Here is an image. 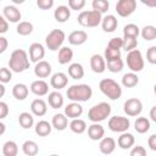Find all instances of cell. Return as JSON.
Wrapping results in <instances>:
<instances>
[{
  "label": "cell",
  "mask_w": 156,
  "mask_h": 156,
  "mask_svg": "<svg viewBox=\"0 0 156 156\" xmlns=\"http://www.w3.org/2000/svg\"><path fill=\"white\" fill-rule=\"evenodd\" d=\"M139 83V77L135 72H128L122 77V85L124 88H133Z\"/></svg>",
  "instance_id": "obj_34"
},
{
  "label": "cell",
  "mask_w": 156,
  "mask_h": 156,
  "mask_svg": "<svg viewBox=\"0 0 156 156\" xmlns=\"http://www.w3.org/2000/svg\"><path fill=\"white\" fill-rule=\"evenodd\" d=\"M63 102H65V99L62 96V94L57 90L55 91H51L49 93V96H48V104L52 107V108H60L63 106Z\"/></svg>",
  "instance_id": "obj_27"
},
{
  "label": "cell",
  "mask_w": 156,
  "mask_h": 156,
  "mask_svg": "<svg viewBox=\"0 0 156 156\" xmlns=\"http://www.w3.org/2000/svg\"><path fill=\"white\" fill-rule=\"evenodd\" d=\"M150 119L152 122H156V106H152L150 110Z\"/></svg>",
  "instance_id": "obj_55"
},
{
  "label": "cell",
  "mask_w": 156,
  "mask_h": 156,
  "mask_svg": "<svg viewBox=\"0 0 156 156\" xmlns=\"http://www.w3.org/2000/svg\"><path fill=\"white\" fill-rule=\"evenodd\" d=\"M16 30H17V33H18L20 35H23V37L29 35V34H32V32H33V24H32L30 22H27V21L18 22V24H17V27H16Z\"/></svg>",
  "instance_id": "obj_39"
},
{
  "label": "cell",
  "mask_w": 156,
  "mask_h": 156,
  "mask_svg": "<svg viewBox=\"0 0 156 156\" xmlns=\"http://www.w3.org/2000/svg\"><path fill=\"white\" fill-rule=\"evenodd\" d=\"M150 127H151L150 121L146 117H138L134 122V129L139 134H145L146 132L150 130Z\"/></svg>",
  "instance_id": "obj_30"
},
{
  "label": "cell",
  "mask_w": 156,
  "mask_h": 156,
  "mask_svg": "<svg viewBox=\"0 0 156 156\" xmlns=\"http://www.w3.org/2000/svg\"><path fill=\"white\" fill-rule=\"evenodd\" d=\"M51 129H52V126L48 122V121H39L35 123V127H34V130H35V134L39 135V136H46L51 133Z\"/></svg>",
  "instance_id": "obj_29"
},
{
  "label": "cell",
  "mask_w": 156,
  "mask_h": 156,
  "mask_svg": "<svg viewBox=\"0 0 156 156\" xmlns=\"http://www.w3.org/2000/svg\"><path fill=\"white\" fill-rule=\"evenodd\" d=\"M18 154V145L13 140H7L2 145V155L4 156H16Z\"/></svg>",
  "instance_id": "obj_36"
},
{
  "label": "cell",
  "mask_w": 156,
  "mask_h": 156,
  "mask_svg": "<svg viewBox=\"0 0 156 156\" xmlns=\"http://www.w3.org/2000/svg\"><path fill=\"white\" fill-rule=\"evenodd\" d=\"M147 145L152 151H156V134H151L147 139Z\"/></svg>",
  "instance_id": "obj_52"
},
{
  "label": "cell",
  "mask_w": 156,
  "mask_h": 156,
  "mask_svg": "<svg viewBox=\"0 0 156 156\" xmlns=\"http://www.w3.org/2000/svg\"><path fill=\"white\" fill-rule=\"evenodd\" d=\"M140 2L147 7H156V0H140Z\"/></svg>",
  "instance_id": "obj_54"
},
{
  "label": "cell",
  "mask_w": 156,
  "mask_h": 156,
  "mask_svg": "<svg viewBox=\"0 0 156 156\" xmlns=\"http://www.w3.org/2000/svg\"><path fill=\"white\" fill-rule=\"evenodd\" d=\"M22 151L27 156H35L39 152V146L34 140H26L22 144Z\"/></svg>",
  "instance_id": "obj_33"
},
{
  "label": "cell",
  "mask_w": 156,
  "mask_h": 156,
  "mask_svg": "<svg viewBox=\"0 0 156 156\" xmlns=\"http://www.w3.org/2000/svg\"><path fill=\"white\" fill-rule=\"evenodd\" d=\"M122 45H123V39H122V38H118V37H115V38L110 39V41H108V44H107V48L121 50V49H122Z\"/></svg>",
  "instance_id": "obj_46"
},
{
  "label": "cell",
  "mask_w": 156,
  "mask_h": 156,
  "mask_svg": "<svg viewBox=\"0 0 156 156\" xmlns=\"http://www.w3.org/2000/svg\"><path fill=\"white\" fill-rule=\"evenodd\" d=\"M29 61L32 62H38L44 58L45 56V49L43 44L40 43H33L29 45Z\"/></svg>",
  "instance_id": "obj_13"
},
{
  "label": "cell",
  "mask_w": 156,
  "mask_h": 156,
  "mask_svg": "<svg viewBox=\"0 0 156 156\" xmlns=\"http://www.w3.org/2000/svg\"><path fill=\"white\" fill-rule=\"evenodd\" d=\"M73 58V50L68 46H61L58 49V55H57V61L60 65H67L72 61Z\"/></svg>",
  "instance_id": "obj_26"
},
{
  "label": "cell",
  "mask_w": 156,
  "mask_h": 156,
  "mask_svg": "<svg viewBox=\"0 0 156 156\" xmlns=\"http://www.w3.org/2000/svg\"><path fill=\"white\" fill-rule=\"evenodd\" d=\"M140 34V28L134 24V23H128L124 26L123 28V35L124 37H133V38H138V35Z\"/></svg>",
  "instance_id": "obj_40"
},
{
  "label": "cell",
  "mask_w": 156,
  "mask_h": 156,
  "mask_svg": "<svg viewBox=\"0 0 156 156\" xmlns=\"http://www.w3.org/2000/svg\"><path fill=\"white\" fill-rule=\"evenodd\" d=\"M82 113H83V106L77 101H72L65 107V115L67 118H71V119L78 118L82 116Z\"/></svg>",
  "instance_id": "obj_17"
},
{
  "label": "cell",
  "mask_w": 156,
  "mask_h": 156,
  "mask_svg": "<svg viewBox=\"0 0 156 156\" xmlns=\"http://www.w3.org/2000/svg\"><path fill=\"white\" fill-rule=\"evenodd\" d=\"M123 111L127 116H130V117H136L141 113L143 111V102L136 99V98H132V99H128L124 105H123Z\"/></svg>",
  "instance_id": "obj_10"
},
{
  "label": "cell",
  "mask_w": 156,
  "mask_h": 156,
  "mask_svg": "<svg viewBox=\"0 0 156 156\" xmlns=\"http://www.w3.org/2000/svg\"><path fill=\"white\" fill-rule=\"evenodd\" d=\"M54 17L58 23H65L71 17V9L65 5H60L54 11Z\"/></svg>",
  "instance_id": "obj_24"
},
{
  "label": "cell",
  "mask_w": 156,
  "mask_h": 156,
  "mask_svg": "<svg viewBox=\"0 0 156 156\" xmlns=\"http://www.w3.org/2000/svg\"><path fill=\"white\" fill-rule=\"evenodd\" d=\"M30 111L34 116L41 117L48 112V105L43 99H34L30 104Z\"/></svg>",
  "instance_id": "obj_21"
},
{
  "label": "cell",
  "mask_w": 156,
  "mask_h": 156,
  "mask_svg": "<svg viewBox=\"0 0 156 156\" xmlns=\"http://www.w3.org/2000/svg\"><path fill=\"white\" fill-rule=\"evenodd\" d=\"M102 20V13L95 11V10H89V11H82L78 15V23L82 27H88V28H93V27H98L101 23Z\"/></svg>",
  "instance_id": "obj_5"
},
{
  "label": "cell",
  "mask_w": 156,
  "mask_h": 156,
  "mask_svg": "<svg viewBox=\"0 0 156 156\" xmlns=\"http://www.w3.org/2000/svg\"><path fill=\"white\" fill-rule=\"evenodd\" d=\"M51 126L56 130L62 132L68 127V118L66 117L65 113H55L51 119Z\"/></svg>",
  "instance_id": "obj_22"
},
{
  "label": "cell",
  "mask_w": 156,
  "mask_h": 156,
  "mask_svg": "<svg viewBox=\"0 0 156 156\" xmlns=\"http://www.w3.org/2000/svg\"><path fill=\"white\" fill-rule=\"evenodd\" d=\"M18 123L23 129H29L34 124V117L29 112H22L18 116Z\"/></svg>",
  "instance_id": "obj_35"
},
{
  "label": "cell",
  "mask_w": 156,
  "mask_h": 156,
  "mask_svg": "<svg viewBox=\"0 0 156 156\" xmlns=\"http://www.w3.org/2000/svg\"><path fill=\"white\" fill-rule=\"evenodd\" d=\"M88 40V34L85 30H73L68 35V43L71 45H82Z\"/></svg>",
  "instance_id": "obj_25"
},
{
  "label": "cell",
  "mask_w": 156,
  "mask_h": 156,
  "mask_svg": "<svg viewBox=\"0 0 156 156\" xmlns=\"http://www.w3.org/2000/svg\"><path fill=\"white\" fill-rule=\"evenodd\" d=\"M30 91L37 96H44L49 93V84L44 79H37L30 84Z\"/></svg>",
  "instance_id": "obj_16"
},
{
  "label": "cell",
  "mask_w": 156,
  "mask_h": 156,
  "mask_svg": "<svg viewBox=\"0 0 156 156\" xmlns=\"http://www.w3.org/2000/svg\"><path fill=\"white\" fill-rule=\"evenodd\" d=\"M130 156H145L146 155V150L144 146L136 145V146H132L130 147Z\"/></svg>",
  "instance_id": "obj_48"
},
{
  "label": "cell",
  "mask_w": 156,
  "mask_h": 156,
  "mask_svg": "<svg viewBox=\"0 0 156 156\" xmlns=\"http://www.w3.org/2000/svg\"><path fill=\"white\" fill-rule=\"evenodd\" d=\"M91 6H93V10H95L100 13H105V12H107V10L110 7V2H108V0H93Z\"/></svg>",
  "instance_id": "obj_41"
},
{
  "label": "cell",
  "mask_w": 156,
  "mask_h": 156,
  "mask_svg": "<svg viewBox=\"0 0 156 156\" xmlns=\"http://www.w3.org/2000/svg\"><path fill=\"white\" fill-rule=\"evenodd\" d=\"M134 141H135V139H134V135L133 134H130L128 132H123L118 136L117 144H118V146L122 150H128V149H130L134 145Z\"/></svg>",
  "instance_id": "obj_23"
},
{
  "label": "cell",
  "mask_w": 156,
  "mask_h": 156,
  "mask_svg": "<svg viewBox=\"0 0 156 156\" xmlns=\"http://www.w3.org/2000/svg\"><path fill=\"white\" fill-rule=\"evenodd\" d=\"M144 58L141 55V51L138 49H133L128 51L127 54V66L130 69V72H140L144 68Z\"/></svg>",
  "instance_id": "obj_7"
},
{
  "label": "cell",
  "mask_w": 156,
  "mask_h": 156,
  "mask_svg": "<svg viewBox=\"0 0 156 156\" xmlns=\"http://www.w3.org/2000/svg\"><path fill=\"white\" fill-rule=\"evenodd\" d=\"M37 6L41 10H50L54 6V0H37Z\"/></svg>",
  "instance_id": "obj_49"
},
{
  "label": "cell",
  "mask_w": 156,
  "mask_h": 156,
  "mask_svg": "<svg viewBox=\"0 0 156 156\" xmlns=\"http://www.w3.org/2000/svg\"><path fill=\"white\" fill-rule=\"evenodd\" d=\"M146 60L151 65H156V46H150L146 51Z\"/></svg>",
  "instance_id": "obj_47"
},
{
  "label": "cell",
  "mask_w": 156,
  "mask_h": 156,
  "mask_svg": "<svg viewBox=\"0 0 156 156\" xmlns=\"http://www.w3.org/2000/svg\"><path fill=\"white\" fill-rule=\"evenodd\" d=\"M7 46H9V41H7V39H6L5 37H0V54L5 52L6 49H7Z\"/></svg>",
  "instance_id": "obj_53"
},
{
  "label": "cell",
  "mask_w": 156,
  "mask_h": 156,
  "mask_svg": "<svg viewBox=\"0 0 156 156\" xmlns=\"http://www.w3.org/2000/svg\"><path fill=\"white\" fill-rule=\"evenodd\" d=\"M0 1H1V0H0Z\"/></svg>",
  "instance_id": "obj_59"
},
{
  "label": "cell",
  "mask_w": 156,
  "mask_h": 156,
  "mask_svg": "<svg viewBox=\"0 0 156 156\" xmlns=\"http://www.w3.org/2000/svg\"><path fill=\"white\" fill-rule=\"evenodd\" d=\"M5 93H6L5 85H4V83H0V98H2L5 95Z\"/></svg>",
  "instance_id": "obj_56"
},
{
  "label": "cell",
  "mask_w": 156,
  "mask_h": 156,
  "mask_svg": "<svg viewBox=\"0 0 156 156\" xmlns=\"http://www.w3.org/2000/svg\"><path fill=\"white\" fill-rule=\"evenodd\" d=\"M5 130H6V126L2 122H0V135H2L5 133Z\"/></svg>",
  "instance_id": "obj_57"
},
{
  "label": "cell",
  "mask_w": 156,
  "mask_h": 156,
  "mask_svg": "<svg viewBox=\"0 0 156 156\" xmlns=\"http://www.w3.org/2000/svg\"><path fill=\"white\" fill-rule=\"evenodd\" d=\"M67 84H68V77L63 72H56L50 78V85L55 90H61V89L66 88Z\"/></svg>",
  "instance_id": "obj_12"
},
{
  "label": "cell",
  "mask_w": 156,
  "mask_h": 156,
  "mask_svg": "<svg viewBox=\"0 0 156 156\" xmlns=\"http://www.w3.org/2000/svg\"><path fill=\"white\" fill-rule=\"evenodd\" d=\"M99 149H100L101 154H104V155L112 154L115 151V149H116V141H115V139L111 138V136H102L100 139Z\"/></svg>",
  "instance_id": "obj_18"
},
{
  "label": "cell",
  "mask_w": 156,
  "mask_h": 156,
  "mask_svg": "<svg viewBox=\"0 0 156 156\" xmlns=\"http://www.w3.org/2000/svg\"><path fill=\"white\" fill-rule=\"evenodd\" d=\"M90 68L94 73H104L106 69V61L104 56L95 54L90 57Z\"/></svg>",
  "instance_id": "obj_15"
},
{
  "label": "cell",
  "mask_w": 156,
  "mask_h": 156,
  "mask_svg": "<svg viewBox=\"0 0 156 156\" xmlns=\"http://www.w3.org/2000/svg\"><path fill=\"white\" fill-rule=\"evenodd\" d=\"M7 29H9V22L6 21V18L2 15H0V34L6 33Z\"/></svg>",
  "instance_id": "obj_51"
},
{
  "label": "cell",
  "mask_w": 156,
  "mask_h": 156,
  "mask_svg": "<svg viewBox=\"0 0 156 156\" xmlns=\"http://www.w3.org/2000/svg\"><path fill=\"white\" fill-rule=\"evenodd\" d=\"M9 115V105L4 101H0V119L6 118Z\"/></svg>",
  "instance_id": "obj_50"
},
{
  "label": "cell",
  "mask_w": 156,
  "mask_h": 156,
  "mask_svg": "<svg viewBox=\"0 0 156 156\" xmlns=\"http://www.w3.org/2000/svg\"><path fill=\"white\" fill-rule=\"evenodd\" d=\"M140 35L143 37V39H145L146 41H151V40H155L156 39V28L151 24L149 26H145L141 28L140 30Z\"/></svg>",
  "instance_id": "obj_37"
},
{
  "label": "cell",
  "mask_w": 156,
  "mask_h": 156,
  "mask_svg": "<svg viewBox=\"0 0 156 156\" xmlns=\"http://www.w3.org/2000/svg\"><path fill=\"white\" fill-rule=\"evenodd\" d=\"M68 127L76 134H83L87 130V123H85V121L80 119L79 117L78 118H72V121L69 122Z\"/></svg>",
  "instance_id": "obj_32"
},
{
  "label": "cell",
  "mask_w": 156,
  "mask_h": 156,
  "mask_svg": "<svg viewBox=\"0 0 156 156\" xmlns=\"http://www.w3.org/2000/svg\"><path fill=\"white\" fill-rule=\"evenodd\" d=\"M65 39H66V34H65L63 30H61V29H52L46 35V38H45V45H46V48L49 50L56 51V50H58L62 46Z\"/></svg>",
  "instance_id": "obj_6"
},
{
  "label": "cell",
  "mask_w": 156,
  "mask_h": 156,
  "mask_svg": "<svg viewBox=\"0 0 156 156\" xmlns=\"http://www.w3.org/2000/svg\"><path fill=\"white\" fill-rule=\"evenodd\" d=\"M117 26H118V21L116 18V16L113 15H106L105 17H102L101 20V27H102V30L106 32V33H112L117 29Z\"/></svg>",
  "instance_id": "obj_20"
},
{
  "label": "cell",
  "mask_w": 156,
  "mask_h": 156,
  "mask_svg": "<svg viewBox=\"0 0 156 156\" xmlns=\"http://www.w3.org/2000/svg\"><path fill=\"white\" fill-rule=\"evenodd\" d=\"M2 16L6 18L7 22H11V23H18L21 17H22V13L21 11L15 6V5H7L4 7L2 10Z\"/></svg>",
  "instance_id": "obj_11"
},
{
  "label": "cell",
  "mask_w": 156,
  "mask_h": 156,
  "mask_svg": "<svg viewBox=\"0 0 156 156\" xmlns=\"http://www.w3.org/2000/svg\"><path fill=\"white\" fill-rule=\"evenodd\" d=\"M51 65L48 62V61H44V60H40L38 62H35V66H34V74L38 77V78H46L51 74Z\"/></svg>",
  "instance_id": "obj_14"
},
{
  "label": "cell",
  "mask_w": 156,
  "mask_h": 156,
  "mask_svg": "<svg viewBox=\"0 0 156 156\" xmlns=\"http://www.w3.org/2000/svg\"><path fill=\"white\" fill-rule=\"evenodd\" d=\"M88 136L91 140H94V141L100 140L102 136H105L104 127L100 123H98V122H93V124H90L88 127Z\"/></svg>",
  "instance_id": "obj_19"
},
{
  "label": "cell",
  "mask_w": 156,
  "mask_h": 156,
  "mask_svg": "<svg viewBox=\"0 0 156 156\" xmlns=\"http://www.w3.org/2000/svg\"><path fill=\"white\" fill-rule=\"evenodd\" d=\"M67 98L71 101L77 102H85L91 99L93 96V89L88 84H74L71 85L66 91Z\"/></svg>",
  "instance_id": "obj_2"
},
{
  "label": "cell",
  "mask_w": 156,
  "mask_h": 156,
  "mask_svg": "<svg viewBox=\"0 0 156 156\" xmlns=\"http://www.w3.org/2000/svg\"><path fill=\"white\" fill-rule=\"evenodd\" d=\"M12 79V71L7 67H1L0 68V83H10Z\"/></svg>",
  "instance_id": "obj_44"
},
{
  "label": "cell",
  "mask_w": 156,
  "mask_h": 156,
  "mask_svg": "<svg viewBox=\"0 0 156 156\" xmlns=\"http://www.w3.org/2000/svg\"><path fill=\"white\" fill-rule=\"evenodd\" d=\"M85 0H68V7L74 11H80L85 6Z\"/></svg>",
  "instance_id": "obj_45"
},
{
  "label": "cell",
  "mask_w": 156,
  "mask_h": 156,
  "mask_svg": "<svg viewBox=\"0 0 156 156\" xmlns=\"http://www.w3.org/2000/svg\"><path fill=\"white\" fill-rule=\"evenodd\" d=\"M136 10V0H118L116 4V12L121 17H128Z\"/></svg>",
  "instance_id": "obj_9"
},
{
  "label": "cell",
  "mask_w": 156,
  "mask_h": 156,
  "mask_svg": "<svg viewBox=\"0 0 156 156\" xmlns=\"http://www.w3.org/2000/svg\"><path fill=\"white\" fill-rule=\"evenodd\" d=\"M111 105L107 102H99L96 105H94L93 107H90V110L88 111V118L91 122H102L105 121L110 115H111Z\"/></svg>",
  "instance_id": "obj_4"
},
{
  "label": "cell",
  "mask_w": 156,
  "mask_h": 156,
  "mask_svg": "<svg viewBox=\"0 0 156 156\" xmlns=\"http://www.w3.org/2000/svg\"><path fill=\"white\" fill-rule=\"evenodd\" d=\"M11 1H12L15 5H21V4H23L26 0H11Z\"/></svg>",
  "instance_id": "obj_58"
},
{
  "label": "cell",
  "mask_w": 156,
  "mask_h": 156,
  "mask_svg": "<svg viewBox=\"0 0 156 156\" xmlns=\"http://www.w3.org/2000/svg\"><path fill=\"white\" fill-rule=\"evenodd\" d=\"M28 94H29V89L23 83H17L12 88V95H13V98L17 99V100H20V101L24 100L28 96Z\"/></svg>",
  "instance_id": "obj_28"
},
{
  "label": "cell",
  "mask_w": 156,
  "mask_h": 156,
  "mask_svg": "<svg viewBox=\"0 0 156 156\" xmlns=\"http://www.w3.org/2000/svg\"><path fill=\"white\" fill-rule=\"evenodd\" d=\"M99 88L101 93L107 96L110 100H118L122 96V88L121 85L113 80L112 78H104L99 83Z\"/></svg>",
  "instance_id": "obj_3"
},
{
  "label": "cell",
  "mask_w": 156,
  "mask_h": 156,
  "mask_svg": "<svg viewBox=\"0 0 156 156\" xmlns=\"http://www.w3.org/2000/svg\"><path fill=\"white\" fill-rule=\"evenodd\" d=\"M123 45H122V49H124L127 52L133 50V49H136L138 46V39L136 38H133V37H123Z\"/></svg>",
  "instance_id": "obj_42"
},
{
  "label": "cell",
  "mask_w": 156,
  "mask_h": 156,
  "mask_svg": "<svg viewBox=\"0 0 156 156\" xmlns=\"http://www.w3.org/2000/svg\"><path fill=\"white\" fill-rule=\"evenodd\" d=\"M108 128L110 130L115 132V133H123L127 132L130 127V121L128 117H123V116H113L108 119Z\"/></svg>",
  "instance_id": "obj_8"
},
{
  "label": "cell",
  "mask_w": 156,
  "mask_h": 156,
  "mask_svg": "<svg viewBox=\"0 0 156 156\" xmlns=\"http://www.w3.org/2000/svg\"><path fill=\"white\" fill-rule=\"evenodd\" d=\"M68 76L72 79H82L84 77V68L80 63L74 62L68 66Z\"/></svg>",
  "instance_id": "obj_31"
},
{
  "label": "cell",
  "mask_w": 156,
  "mask_h": 156,
  "mask_svg": "<svg viewBox=\"0 0 156 156\" xmlns=\"http://www.w3.org/2000/svg\"><path fill=\"white\" fill-rule=\"evenodd\" d=\"M29 57L26 50L16 49L11 52L9 60V68L15 73H21L29 68Z\"/></svg>",
  "instance_id": "obj_1"
},
{
  "label": "cell",
  "mask_w": 156,
  "mask_h": 156,
  "mask_svg": "<svg viewBox=\"0 0 156 156\" xmlns=\"http://www.w3.org/2000/svg\"><path fill=\"white\" fill-rule=\"evenodd\" d=\"M121 57V50L118 49H111V48H107L105 49V52H104V58L105 61H110V60H115V58H119Z\"/></svg>",
  "instance_id": "obj_43"
},
{
  "label": "cell",
  "mask_w": 156,
  "mask_h": 156,
  "mask_svg": "<svg viewBox=\"0 0 156 156\" xmlns=\"http://www.w3.org/2000/svg\"><path fill=\"white\" fill-rule=\"evenodd\" d=\"M107 62V69L112 73H118L123 69L124 67V62L123 60L119 57V58H115V60H110V61H106Z\"/></svg>",
  "instance_id": "obj_38"
}]
</instances>
